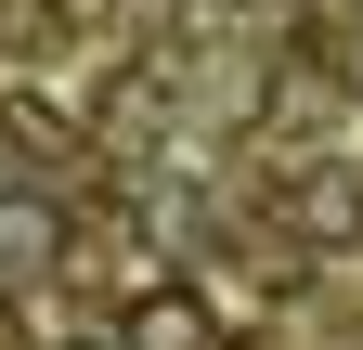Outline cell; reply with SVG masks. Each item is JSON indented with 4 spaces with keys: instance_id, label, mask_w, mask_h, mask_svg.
I'll return each instance as SVG.
<instances>
[]
</instances>
